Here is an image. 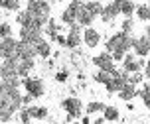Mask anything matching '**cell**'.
I'll list each match as a JSON object with an SVG mask.
<instances>
[{"label": "cell", "mask_w": 150, "mask_h": 124, "mask_svg": "<svg viewBox=\"0 0 150 124\" xmlns=\"http://www.w3.org/2000/svg\"><path fill=\"white\" fill-rule=\"evenodd\" d=\"M26 10H28L40 24H44V26H45V22L52 18V4H50L47 0H28Z\"/></svg>", "instance_id": "2"}, {"label": "cell", "mask_w": 150, "mask_h": 124, "mask_svg": "<svg viewBox=\"0 0 150 124\" xmlns=\"http://www.w3.org/2000/svg\"><path fill=\"white\" fill-rule=\"evenodd\" d=\"M103 108H105V102L103 101H91V102L85 104V112L91 114V116H93V114H101Z\"/></svg>", "instance_id": "24"}, {"label": "cell", "mask_w": 150, "mask_h": 124, "mask_svg": "<svg viewBox=\"0 0 150 124\" xmlns=\"http://www.w3.org/2000/svg\"><path fill=\"white\" fill-rule=\"evenodd\" d=\"M105 122V118H103V114H101V116H97L95 118V124H103Z\"/></svg>", "instance_id": "39"}, {"label": "cell", "mask_w": 150, "mask_h": 124, "mask_svg": "<svg viewBox=\"0 0 150 124\" xmlns=\"http://www.w3.org/2000/svg\"><path fill=\"white\" fill-rule=\"evenodd\" d=\"M0 16H2V14H0Z\"/></svg>", "instance_id": "41"}, {"label": "cell", "mask_w": 150, "mask_h": 124, "mask_svg": "<svg viewBox=\"0 0 150 124\" xmlns=\"http://www.w3.org/2000/svg\"><path fill=\"white\" fill-rule=\"evenodd\" d=\"M132 53H134L136 57H148L150 55V37L142 36L134 37V42H132Z\"/></svg>", "instance_id": "12"}, {"label": "cell", "mask_w": 150, "mask_h": 124, "mask_svg": "<svg viewBox=\"0 0 150 124\" xmlns=\"http://www.w3.org/2000/svg\"><path fill=\"white\" fill-rule=\"evenodd\" d=\"M53 44H57L59 45V47H63V49H65V34H57V36H55V39H53Z\"/></svg>", "instance_id": "33"}, {"label": "cell", "mask_w": 150, "mask_h": 124, "mask_svg": "<svg viewBox=\"0 0 150 124\" xmlns=\"http://www.w3.org/2000/svg\"><path fill=\"white\" fill-rule=\"evenodd\" d=\"M16 24L20 28H34V30H44V24H40L28 10H18L16 14Z\"/></svg>", "instance_id": "9"}, {"label": "cell", "mask_w": 150, "mask_h": 124, "mask_svg": "<svg viewBox=\"0 0 150 124\" xmlns=\"http://www.w3.org/2000/svg\"><path fill=\"white\" fill-rule=\"evenodd\" d=\"M81 37H83V44L87 45L89 49H95V47H99V44H101V32H99V30H95L93 26L83 28Z\"/></svg>", "instance_id": "10"}, {"label": "cell", "mask_w": 150, "mask_h": 124, "mask_svg": "<svg viewBox=\"0 0 150 124\" xmlns=\"http://www.w3.org/2000/svg\"><path fill=\"white\" fill-rule=\"evenodd\" d=\"M144 36L150 37V24H148V22H146V26H144Z\"/></svg>", "instance_id": "38"}, {"label": "cell", "mask_w": 150, "mask_h": 124, "mask_svg": "<svg viewBox=\"0 0 150 124\" xmlns=\"http://www.w3.org/2000/svg\"><path fill=\"white\" fill-rule=\"evenodd\" d=\"M142 102H144V106H146V110H148V112H150V95L142 97Z\"/></svg>", "instance_id": "37"}, {"label": "cell", "mask_w": 150, "mask_h": 124, "mask_svg": "<svg viewBox=\"0 0 150 124\" xmlns=\"http://www.w3.org/2000/svg\"><path fill=\"white\" fill-rule=\"evenodd\" d=\"M111 75H112V73H109V71H103V69H97V71L93 73V81H95L97 85H105L107 81L111 79Z\"/></svg>", "instance_id": "26"}, {"label": "cell", "mask_w": 150, "mask_h": 124, "mask_svg": "<svg viewBox=\"0 0 150 124\" xmlns=\"http://www.w3.org/2000/svg\"><path fill=\"white\" fill-rule=\"evenodd\" d=\"M83 0H69L67 8H63V12H61L59 20L63 26H71V24L77 22V10H79V6H81Z\"/></svg>", "instance_id": "8"}, {"label": "cell", "mask_w": 150, "mask_h": 124, "mask_svg": "<svg viewBox=\"0 0 150 124\" xmlns=\"http://www.w3.org/2000/svg\"><path fill=\"white\" fill-rule=\"evenodd\" d=\"M91 61H93V65L97 67V69H103V71H109V73H115L117 71V61L112 59V55L107 49L97 53Z\"/></svg>", "instance_id": "6"}, {"label": "cell", "mask_w": 150, "mask_h": 124, "mask_svg": "<svg viewBox=\"0 0 150 124\" xmlns=\"http://www.w3.org/2000/svg\"><path fill=\"white\" fill-rule=\"evenodd\" d=\"M16 69H18V77L20 79L28 77L36 69V57H16Z\"/></svg>", "instance_id": "13"}, {"label": "cell", "mask_w": 150, "mask_h": 124, "mask_svg": "<svg viewBox=\"0 0 150 124\" xmlns=\"http://www.w3.org/2000/svg\"><path fill=\"white\" fill-rule=\"evenodd\" d=\"M28 110H30L32 120H47V118H50V110H47V106L32 104V106H28Z\"/></svg>", "instance_id": "19"}, {"label": "cell", "mask_w": 150, "mask_h": 124, "mask_svg": "<svg viewBox=\"0 0 150 124\" xmlns=\"http://www.w3.org/2000/svg\"><path fill=\"white\" fill-rule=\"evenodd\" d=\"M59 32H61L59 24L55 22L53 18H50V20L45 22V26H44V34H45V36H47V39H50L52 44H53V39H55V36H57Z\"/></svg>", "instance_id": "21"}, {"label": "cell", "mask_w": 150, "mask_h": 124, "mask_svg": "<svg viewBox=\"0 0 150 124\" xmlns=\"http://www.w3.org/2000/svg\"><path fill=\"white\" fill-rule=\"evenodd\" d=\"M16 47H18V39L16 37H0V59H8L16 55Z\"/></svg>", "instance_id": "11"}, {"label": "cell", "mask_w": 150, "mask_h": 124, "mask_svg": "<svg viewBox=\"0 0 150 124\" xmlns=\"http://www.w3.org/2000/svg\"><path fill=\"white\" fill-rule=\"evenodd\" d=\"M134 14L140 22H144V24L150 22V4H138L136 10H134Z\"/></svg>", "instance_id": "23"}, {"label": "cell", "mask_w": 150, "mask_h": 124, "mask_svg": "<svg viewBox=\"0 0 150 124\" xmlns=\"http://www.w3.org/2000/svg\"><path fill=\"white\" fill-rule=\"evenodd\" d=\"M127 81H128V73L125 71V69H117V71L111 75V79L105 83L107 95H111V97H112V95H117V93L120 91V87H122Z\"/></svg>", "instance_id": "5"}, {"label": "cell", "mask_w": 150, "mask_h": 124, "mask_svg": "<svg viewBox=\"0 0 150 124\" xmlns=\"http://www.w3.org/2000/svg\"><path fill=\"white\" fill-rule=\"evenodd\" d=\"M61 110L67 114V122L71 120H79L83 116V102L81 99H77V97H65L63 101H61Z\"/></svg>", "instance_id": "3"}, {"label": "cell", "mask_w": 150, "mask_h": 124, "mask_svg": "<svg viewBox=\"0 0 150 124\" xmlns=\"http://www.w3.org/2000/svg\"><path fill=\"white\" fill-rule=\"evenodd\" d=\"M12 34H14V32H12V26H10V24L0 22V37H10Z\"/></svg>", "instance_id": "32"}, {"label": "cell", "mask_w": 150, "mask_h": 124, "mask_svg": "<svg viewBox=\"0 0 150 124\" xmlns=\"http://www.w3.org/2000/svg\"><path fill=\"white\" fill-rule=\"evenodd\" d=\"M79 120H81V124H91L93 122V120H91V114H85V116H81Z\"/></svg>", "instance_id": "36"}, {"label": "cell", "mask_w": 150, "mask_h": 124, "mask_svg": "<svg viewBox=\"0 0 150 124\" xmlns=\"http://www.w3.org/2000/svg\"><path fill=\"white\" fill-rule=\"evenodd\" d=\"M69 77H71L69 69H67V67H63V69H59V71L55 73V77H53V79L57 81V83H61V85H63V83H67V81H69Z\"/></svg>", "instance_id": "29"}, {"label": "cell", "mask_w": 150, "mask_h": 124, "mask_svg": "<svg viewBox=\"0 0 150 124\" xmlns=\"http://www.w3.org/2000/svg\"><path fill=\"white\" fill-rule=\"evenodd\" d=\"M120 30L132 34V30H134V20H132V16H130V18H125V20L120 22Z\"/></svg>", "instance_id": "31"}, {"label": "cell", "mask_w": 150, "mask_h": 124, "mask_svg": "<svg viewBox=\"0 0 150 124\" xmlns=\"http://www.w3.org/2000/svg\"><path fill=\"white\" fill-rule=\"evenodd\" d=\"M101 114L105 118V122H117V120H120V112L115 104H105V108H103Z\"/></svg>", "instance_id": "22"}, {"label": "cell", "mask_w": 150, "mask_h": 124, "mask_svg": "<svg viewBox=\"0 0 150 124\" xmlns=\"http://www.w3.org/2000/svg\"><path fill=\"white\" fill-rule=\"evenodd\" d=\"M95 20H97V18L89 12V8L85 6V2H81V6L77 10V24H79L81 28H87V26H93Z\"/></svg>", "instance_id": "16"}, {"label": "cell", "mask_w": 150, "mask_h": 124, "mask_svg": "<svg viewBox=\"0 0 150 124\" xmlns=\"http://www.w3.org/2000/svg\"><path fill=\"white\" fill-rule=\"evenodd\" d=\"M18 120L20 122H24V124H28V122H32V116H30V110H28V106H20L18 108Z\"/></svg>", "instance_id": "28"}, {"label": "cell", "mask_w": 150, "mask_h": 124, "mask_svg": "<svg viewBox=\"0 0 150 124\" xmlns=\"http://www.w3.org/2000/svg\"><path fill=\"white\" fill-rule=\"evenodd\" d=\"M132 42H134L132 34L119 30V32H115V34H112V36L105 42V49L112 55L115 61H122L125 53L132 49Z\"/></svg>", "instance_id": "1"}, {"label": "cell", "mask_w": 150, "mask_h": 124, "mask_svg": "<svg viewBox=\"0 0 150 124\" xmlns=\"http://www.w3.org/2000/svg\"><path fill=\"white\" fill-rule=\"evenodd\" d=\"M117 95H119V99L120 101H132V99H134L136 97V85H132V83H125V85H122V87H120V91L119 93H117Z\"/></svg>", "instance_id": "20"}, {"label": "cell", "mask_w": 150, "mask_h": 124, "mask_svg": "<svg viewBox=\"0 0 150 124\" xmlns=\"http://www.w3.org/2000/svg\"><path fill=\"white\" fill-rule=\"evenodd\" d=\"M34 51H36V57L50 59V57H52V42H50V39H45V37L42 36L36 44H34Z\"/></svg>", "instance_id": "14"}, {"label": "cell", "mask_w": 150, "mask_h": 124, "mask_svg": "<svg viewBox=\"0 0 150 124\" xmlns=\"http://www.w3.org/2000/svg\"><path fill=\"white\" fill-rule=\"evenodd\" d=\"M32 101H34V97H30L28 93H26V95L22 97V106H30V104H32Z\"/></svg>", "instance_id": "35"}, {"label": "cell", "mask_w": 150, "mask_h": 124, "mask_svg": "<svg viewBox=\"0 0 150 124\" xmlns=\"http://www.w3.org/2000/svg\"><path fill=\"white\" fill-rule=\"evenodd\" d=\"M111 2L119 8L120 16H125V18H130V16L134 14V10H136V4L132 2V0H111Z\"/></svg>", "instance_id": "18"}, {"label": "cell", "mask_w": 150, "mask_h": 124, "mask_svg": "<svg viewBox=\"0 0 150 124\" xmlns=\"http://www.w3.org/2000/svg\"><path fill=\"white\" fill-rule=\"evenodd\" d=\"M57 2H65V0H57Z\"/></svg>", "instance_id": "40"}, {"label": "cell", "mask_w": 150, "mask_h": 124, "mask_svg": "<svg viewBox=\"0 0 150 124\" xmlns=\"http://www.w3.org/2000/svg\"><path fill=\"white\" fill-rule=\"evenodd\" d=\"M85 6L89 8V12H91L93 16H95V18H99L101 10H103V4H101L99 0H87V2H85Z\"/></svg>", "instance_id": "27"}, {"label": "cell", "mask_w": 150, "mask_h": 124, "mask_svg": "<svg viewBox=\"0 0 150 124\" xmlns=\"http://www.w3.org/2000/svg\"><path fill=\"white\" fill-rule=\"evenodd\" d=\"M22 87L30 97H34V101L45 95V83L42 77H22Z\"/></svg>", "instance_id": "4"}, {"label": "cell", "mask_w": 150, "mask_h": 124, "mask_svg": "<svg viewBox=\"0 0 150 124\" xmlns=\"http://www.w3.org/2000/svg\"><path fill=\"white\" fill-rule=\"evenodd\" d=\"M142 73H144V79H148V81H150V59H146V61H144Z\"/></svg>", "instance_id": "34"}, {"label": "cell", "mask_w": 150, "mask_h": 124, "mask_svg": "<svg viewBox=\"0 0 150 124\" xmlns=\"http://www.w3.org/2000/svg\"><path fill=\"white\" fill-rule=\"evenodd\" d=\"M81 32H83V28L77 22L69 26L67 34H65V49H71V51H73V49H77V47L83 44Z\"/></svg>", "instance_id": "7"}, {"label": "cell", "mask_w": 150, "mask_h": 124, "mask_svg": "<svg viewBox=\"0 0 150 124\" xmlns=\"http://www.w3.org/2000/svg\"><path fill=\"white\" fill-rule=\"evenodd\" d=\"M44 36V30H34V28H20V39L26 44H36L40 37Z\"/></svg>", "instance_id": "17"}, {"label": "cell", "mask_w": 150, "mask_h": 124, "mask_svg": "<svg viewBox=\"0 0 150 124\" xmlns=\"http://www.w3.org/2000/svg\"><path fill=\"white\" fill-rule=\"evenodd\" d=\"M119 16H120L119 8L115 6L112 2H109V4H103V10H101L99 18H101V22H105V24H112Z\"/></svg>", "instance_id": "15"}, {"label": "cell", "mask_w": 150, "mask_h": 124, "mask_svg": "<svg viewBox=\"0 0 150 124\" xmlns=\"http://www.w3.org/2000/svg\"><path fill=\"white\" fill-rule=\"evenodd\" d=\"M144 81V73L142 71H134V73H128V83H132V85H140Z\"/></svg>", "instance_id": "30"}, {"label": "cell", "mask_w": 150, "mask_h": 124, "mask_svg": "<svg viewBox=\"0 0 150 124\" xmlns=\"http://www.w3.org/2000/svg\"><path fill=\"white\" fill-rule=\"evenodd\" d=\"M20 0H0V10H8V12H18L20 10Z\"/></svg>", "instance_id": "25"}]
</instances>
